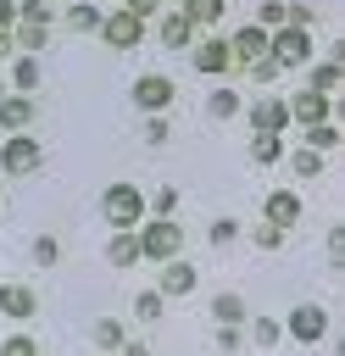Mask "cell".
<instances>
[{
    "label": "cell",
    "mask_w": 345,
    "mask_h": 356,
    "mask_svg": "<svg viewBox=\"0 0 345 356\" xmlns=\"http://www.w3.org/2000/svg\"><path fill=\"white\" fill-rule=\"evenodd\" d=\"M67 28H72V33H95V28H100V6H89V0L67 6Z\"/></svg>",
    "instance_id": "cell-21"
},
{
    "label": "cell",
    "mask_w": 345,
    "mask_h": 356,
    "mask_svg": "<svg viewBox=\"0 0 345 356\" xmlns=\"http://www.w3.org/2000/svg\"><path fill=\"white\" fill-rule=\"evenodd\" d=\"M39 161H45V150H39V139H33V134H6V145H0V167H6L11 178L39 172Z\"/></svg>",
    "instance_id": "cell-5"
},
{
    "label": "cell",
    "mask_w": 345,
    "mask_h": 356,
    "mask_svg": "<svg viewBox=\"0 0 345 356\" xmlns=\"http://www.w3.org/2000/svg\"><path fill=\"white\" fill-rule=\"evenodd\" d=\"M117 356H156V350H150L145 339H122V345H117Z\"/></svg>",
    "instance_id": "cell-41"
},
{
    "label": "cell",
    "mask_w": 345,
    "mask_h": 356,
    "mask_svg": "<svg viewBox=\"0 0 345 356\" xmlns=\"http://www.w3.org/2000/svg\"><path fill=\"white\" fill-rule=\"evenodd\" d=\"M289 106V122H300V128H312V122H328V95H317V89H300V95H289L284 100Z\"/></svg>",
    "instance_id": "cell-11"
},
{
    "label": "cell",
    "mask_w": 345,
    "mask_h": 356,
    "mask_svg": "<svg viewBox=\"0 0 345 356\" xmlns=\"http://www.w3.org/2000/svg\"><path fill=\"white\" fill-rule=\"evenodd\" d=\"M39 312V295L28 289V284H0V317H11V323H28Z\"/></svg>",
    "instance_id": "cell-14"
},
{
    "label": "cell",
    "mask_w": 345,
    "mask_h": 356,
    "mask_svg": "<svg viewBox=\"0 0 345 356\" xmlns=\"http://www.w3.org/2000/svg\"><path fill=\"white\" fill-rule=\"evenodd\" d=\"M289 128V106L284 100H256L250 106V134H284Z\"/></svg>",
    "instance_id": "cell-16"
},
{
    "label": "cell",
    "mask_w": 345,
    "mask_h": 356,
    "mask_svg": "<svg viewBox=\"0 0 345 356\" xmlns=\"http://www.w3.org/2000/svg\"><path fill=\"white\" fill-rule=\"evenodd\" d=\"M339 78H345V61H323V67H312V89L328 95V100H334V89H339Z\"/></svg>",
    "instance_id": "cell-22"
},
{
    "label": "cell",
    "mask_w": 345,
    "mask_h": 356,
    "mask_svg": "<svg viewBox=\"0 0 345 356\" xmlns=\"http://www.w3.org/2000/svg\"><path fill=\"white\" fill-rule=\"evenodd\" d=\"M11 44H28V50H22V56H33V50H39V44H45V28H28V22H22V28H17V39H11Z\"/></svg>",
    "instance_id": "cell-38"
},
{
    "label": "cell",
    "mask_w": 345,
    "mask_h": 356,
    "mask_svg": "<svg viewBox=\"0 0 345 356\" xmlns=\"http://www.w3.org/2000/svg\"><path fill=\"white\" fill-rule=\"evenodd\" d=\"M278 156H284V139L278 134H250V161L256 167H273Z\"/></svg>",
    "instance_id": "cell-20"
},
{
    "label": "cell",
    "mask_w": 345,
    "mask_h": 356,
    "mask_svg": "<svg viewBox=\"0 0 345 356\" xmlns=\"http://www.w3.org/2000/svg\"><path fill=\"white\" fill-rule=\"evenodd\" d=\"M128 95H134V106H139V111L150 117V111H167V106L178 100V83H172L167 72H139Z\"/></svg>",
    "instance_id": "cell-4"
},
{
    "label": "cell",
    "mask_w": 345,
    "mask_h": 356,
    "mask_svg": "<svg viewBox=\"0 0 345 356\" xmlns=\"http://www.w3.org/2000/svg\"><path fill=\"white\" fill-rule=\"evenodd\" d=\"M328 250H334V256L345 261V228H328Z\"/></svg>",
    "instance_id": "cell-42"
},
{
    "label": "cell",
    "mask_w": 345,
    "mask_h": 356,
    "mask_svg": "<svg viewBox=\"0 0 345 356\" xmlns=\"http://www.w3.org/2000/svg\"><path fill=\"white\" fill-rule=\"evenodd\" d=\"M17 17H22L28 28H50V6H45V0H22V6H17Z\"/></svg>",
    "instance_id": "cell-32"
},
{
    "label": "cell",
    "mask_w": 345,
    "mask_h": 356,
    "mask_svg": "<svg viewBox=\"0 0 345 356\" xmlns=\"http://www.w3.org/2000/svg\"><path fill=\"white\" fill-rule=\"evenodd\" d=\"M11 83H17V95H28V89L39 83V56H17V67H11Z\"/></svg>",
    "instance_id": "cell-26"
},
{
    "label": "cell",
    "mask_w": 345,
    "mask_h": 356,
    "mask_svg": "<svg viewBox=\"0 0 345 356\" xmlns=\"http://www.w3.org/2000/svg\"><path fill=\"white\" fill-rule=\"evenodd\" d=\"M295 172H300V178H317V172H323V156H317V150H295Z\"/></svg>",
    "instance_id": "cell-36"
},
{
    "label": "cell",
    "mask_w": 345,
    "mask_h": 356,
    "mask_svg": "<svg viewBox=\"0 0 345 356\" xmlns=\"http://www.w3.org/2000/svg\"><path fill=\"white\" fill-rule=\"evenodd\" d=\"M189 67H195L200 78H223V72L234 67V56H228V39H217V33L195 39V44H189Z\"/></svg>",
    "instance_id": "cell-7"
},
{
    "label": "cell",
    "mask_w": 345,
    "mask_h": 356,
    "mask_svg": "<svg viewBox=\"0 0 345 356\" xmlns=\"http://www.w3.org/2000/svg\"><path fill=\"white\" fill-rule=\"evenodd\" d=\"M278 328H284V334H289V339H295V345H317V339H323V334H328V312H323V306H312V300H306V306H295V312H289V317H284V323H278Z\"/></svg>",
    "instance_id": "cell-8"
},
{
    "label": "cell",
    "mask_w": 345,
    "mask_h": 356,
    "mask_svg": "<svg viewBox=\"0 0 345 356\" xmlns=\"http://www.w3.org/2000/svg\"><path fill=\"white\" fill-rule=\"evenodd\" d=\"M195 284H200V273L184 261V256H172V261H161V300H178V295H195Z\"/></svg>",
    "instance_id": "cell-10"
},
{
    "label": "cell",
    "mask_w": 345,
    "mask_h": 356,
    "mask_svg": "<svg viewBox=\"0 0 345 356\" xmlns=\"http://www.w3.org/2000/svg\"><path fill=\"white\" fill-rule=\"evenodd\" d=\"M134 317H139V323H161V295H156V289H139V295H134Z\"/></svg>",
    "instance_id": "cell-29"
},
{
    "label": "cell",
    "mask_w": 345,
    "mask_h": 356,
    "mask_svg": "<svg viewBox=\"0 0 345 356\" xmlns=\"http://www.w3.org/2000/svg\"><path fill=\"white\" fill-rule=\"evenodd\" d=\"M239 345H245V334H239V328H217V350H228V356H234Z\"/></svg>",
    "instance_id": "cell-39"
},
{
    "label": "cell",
    "mask_w": 345,
    "mask_h": 356,
    "mask_svg": "<svg viewBox=\"0 0 345 356\" xmlns=\"http://www.w3.org/2000/svg\"><path fill=\"white\" fill-rule=\"evenodd\" d=\"M106 261H111V267H134V261H139V239H134V228H117V234H111Z\"/></svg>",
    "instance_id": "cell-18"
},
{
    "label": "cell",
    "mask_w": 345,
    "mask_h": 356,
    "mask_svg": "<svg viewBox=\"0 0 345 356\" xmlns=\"http://www.w3.org/2000/svg\"><path fill=\"white\" fill-rule=\"evenodd\" d=\"M161 44H167V50H189V44H195V28H189L178 11H167V17H161Z\"/></svg>",
    "instance_id": "cell-19"
},
{
    "label": "cell",
    "mask_w": 345,
    "mask_h": 356,
    "mask_svg": "<svg viewBox=\"0 0 345 356\" xmlns=\"http://www.w3.org/2000/svg\"><path fill=\"white\" fill-rule=\"evenodd\" d=\"M33 117H39L33 95H0V128H6V134H28Z\"/></svg>",
    "instance_id": "cell-13"
},
{
    "label": "cell",
    "mask_w": 345,
    "mask_h": 356,
    "mask_svg": "<svg viewBox=\"0 0 345 356\" xmlns=\"http://www.w3.org/2000/svg\"><path fill=\"white\" fill-rule=\"evenodd\" d=\"M6 22H17V6H11V0H0V28H6Z\"/></svg>",
    "instance_id": "cell-43"
},
{
    "label": "cell",
    "mask_w": 345,
    "mask_h": 356,
    "mask_svg": "<svg viewBox=\"0 0 345 356\" xmlns=\"http://www.w3.org/2000/svg\"><path fill=\"white\" fill-rule=\"evenodd\" d=\"M95 33H100L111 50H139V39H145V22H139L134 11H122V6H117L111 17H100V28H95Z\"/></svg>",
    "instance_id": "cell-6"
},
{
    "label": "cell",
    "mask_w": 345,
    "mask_h": 356,
    "mask_svg": "<svg viewBox=\"0 0 345 356\" xmlns=\"http://www.w3.org/2000/svg\"><path fill=\"white\" fill-rule=\"evenodd\" d=\"M122 11H134V17H139V22H150V17H156V11H161V0H128V6H122Z\"/></svg>",
    "instance_id": "cell-40"
},
{
    "label": "cell",
    "mask_w": 345,
    "mask_h": 356,
    "mask_svg": "<svg viewBox=\"0 0 345 356\" xmlns=\"http://www.w3.org/2000/svg\"><path fill=\"white\" fill-rule=\"evenodd\" d=\"M223 11H228V0H178V17H184L195 33H200V28L211 33V28L223 22Z\"/></svg>",
    "instance_id": "cell-15"
},
{
    "label": "cell",
    "mask_w": 345,
    "mask_h": 356,
    "mask_svg": "<svg viewBox=\"0 0 345 356\" xmlns=\"http://www.w3.org/2000/svg\"><path fill=\"white\" fill-rule=\"evenodd\" d=\"M228 56H234V67H250V61H267V28H256V22H245L234 39H228Z\"/></svg>",
    "instance_id": "cell-9"
},
{
    "label": "cell",
    "mask_w": 345,
    "mask_h": 356,
    "mask_svg": "<svg viewBox=\"0 0 345 356\" xmlns=\"http://www.w3.org/2000/svg\"><path fill=\"white\" fill-rule=\"evenodd\" d=\"M150 211H156V217H172V211H178V189H167V184H161V189L150 195Z\"/></svg>",
    "instance_id": "cell-35"
},
{
    "label": "cell",
    "mask_w": 345,
    "mask_h": 356,
    "mask_svg": "<svg viewBox=\"0 0 345 356\" xmlns=\"http://www.w3.org/2000/svg\"><path fill=\"white\" fill-rule=\"evenodd\" d=\"M0 95H6V83H0Z\"/></svg>",
    "instance_id": "cell-44"
},
{
    "label": "cell",
    "mask_w": 345,
    "mask_h": 356,
    "mask_svg": "<svg viewBox=\"0 0 345 356\" xmlns=\"http://www.w3.org/2000/svg\"><path fill=\"white\" fill-rule=\"evenodd\" d=\"M234 111H239V95H234V89H211V95H206V117H217V122H228Z\"/></svg>",
    "instance_id": "cell-25"
},
{
    "label": "cell",
    "mask_w": 345,
    "mask_h": 356,
    "mask_svg": "<svg viewBox=\"0 0 345 356\" xmlns=\"http://www.w3.org/2000/svg\"><path fill=\"white\" fill-rule=\"evenodd\" d=\"M211 317H217V328H239V323H250V306L234 289H223V295H211Z\"/></svg>",
    "instance_id": "cell-17"
},
{
    "label": "cell",
    "mask_w": 345,
    "mask_h": 356,
    "mask_svg": "<svg viewBox=\"0 0 345 356\" xmlns=\"http://www.w3.org/2000/svg\"><path fill=\"white\" fill-rule=\"evenodd\" d=\"M250 245H256V250H278V245H284V228L262 222V228H250Z\"/></svg>",
    "instance_id": "cell-33"
},
{
    "label": "cell",
    "mask_w": 345,
    "mask_h": 356,
    "mask_svg": "<svg viewBox=\"0 0 345 356\" xmlns=\"http://www.w3.org/2000/svg\"><path fill=\"white\" fill-rule=\"evenodd\" d=\"M56 261H61V245H56L50 234H39V239H33V267H56Z\"/></svg>",
    "instance_id": "cell-30"
},
{
    "label": "cell",
    "mask_w": 345,
    "mask_h": 356,
    "mask_svg": "<svg viewBox=\"0 0 345 356\" xmlns=\"http://www.w3.org/2000/svg\"><path fill=\"white\" fill-rule=\"evenodd\" d=\"M306 150H317V156L339 150V128H334V122H312V128H306Z\"/></svg>",
    "instance_id": "cell-23"
},
{
    "label": "cell",
    "mask_w": 345,
    "mask_h": 356,
    "mask_svg": "<svg viewBox=\"0 0 345 356\" xmlns=\"http://www.w3.org/2000/svg\"><path fill=\"white\" fill-rule=\"evenodd\" d=\"M234 239H239V222L234 217H217L211 222V245H234Z\"/></svg>",
    "instance_id": "cell-37"
},
{
    "label": "cell",
    "mask_w": 345,
    "mask_h": 356,
    "mask_svg": "<svg viewBox=\"0 0 345 356\" xmlns=\"http://www.w3.org/2000/svg\"><path fill=\"white\" fill-rule=\"evenodd\" d=\"M278 334H284V328H278L273 317H250V339H256L262 350H267V345H278Z\"/></svg>",
    "instance_id": "cell-31"
},
{
    "label": "cell",
    "mask_w": 345,
    "mask_h": 356,
    "mask_svg": "<svg viewBox=\"0 0 345 356\" xmlns=\"http://www.w3.org/2000/svg\"><path fill=\"white\" fill-rule=\"evenodd\" d=\"M122 339H128V328H122L117 317H100V323H95V345H100V350H117Z\"/></svg>",
    "instance_id": "cell-27"
},
{
    "label": "cell",
    "mask_w": 345,
    "mask_h": 356,
    "mask_svg": "<svg viewBox=\"0 0 345 356\" xmlns=\"http://www.w3.org/2000/svg\"><path fill=\"white\" fill-rule=\"evenodd\" d=\"M134 239H139V261H172V256L184 250V228H178L172 217L139 222V228H134Z\"/></svg>",
    "instance_id": "cell-1"
},
{
    "label": "cell",
    "mask_w": 345,
    "mask_h": 356,
    "mask_svg": "<svg viewBox=\"0 0 345 356\" xmlns=\"http://www.w3.org/2000/svg\"><path fill=\"white\" fill-rule=\"evenodd\" d=\"M267 61H273L278 72H284V67H289V72L306 67V61H312V28H289V22L273 28V33H267Z\"/></svg>",
    "instance_id": "cell-2"
},
{
    "label": "cell",
    "mask_w": 345,
    "mask_h": 356,
    "mask_svg": "<svg viewBox=\"0 0 345 356\" xmlns=\"http://www.w3.org/2000/svg\"><path fill=\"white\" fill-rule=\"evenodd\" d=\"M300 217H306V200H300L295 189H273V195H267V222H273V228L289 234Z\"/></svg>",
    "instance_id": "cell-12"
},
{
    "label": "cell",
    "mask_w": 345,
    "mask_h": 356,
    "mask_svg": "<svg viewBox=\"0 0 345 356\" xmlns=\"http://www.w3.org/2000/svg\"><path fill=\"white\" fill-rule=\"evenodd\" d=\"M0 356H39V345H33V334H11V339H0Z\"/></svg>",
    "instance_id": "cell-34"
},
{
    "label": "cell",
    "mask_w": 345,
    "mask_h": 356,
    "mask_svg": "<svg viewBox=\"0 0 345 356\" xmlns=\"http://www.w3.org/2000/svg\"><path fill=\"white\" fill-rule=\"evenodd\" d=\"M139 134H145V145H150V150H161V145H167V134H172V128H167V111H150Z\"/></svg>",
    "instance_id": "cell-28"
},
{
    "label": "cell",
    "mask_w": 345,
    "mask_h": 356,
    "mask_svg": "<svg viewBox=\"0 0 345 356\" xmlns=\"http://www.w3.org/2000/svg\"><path fill=\"white\" fill-rule=\"evenodd\" d=\"M100 211L111 217V228H139V222H145V195H139L134 184L117 178V184L100 195Z\"/></svg>",
    "instance_id": "cell-3"
},
{
    "label": "cell",
    "mask_w": 345,
    "mask_h": 356,
    "mask_svg": "<svg viewBox=\"0 0 345 356\" xmlns=\"http://www.w3.org/2000/svg\"><path fill=\"white\" fill-rule=\"evenodd\" d=\"M284 22H289V0H262V6H256V28L273 33V28H284Z\"/></svg>",
    "instance_id": "cell-24"
}]
</instances>
